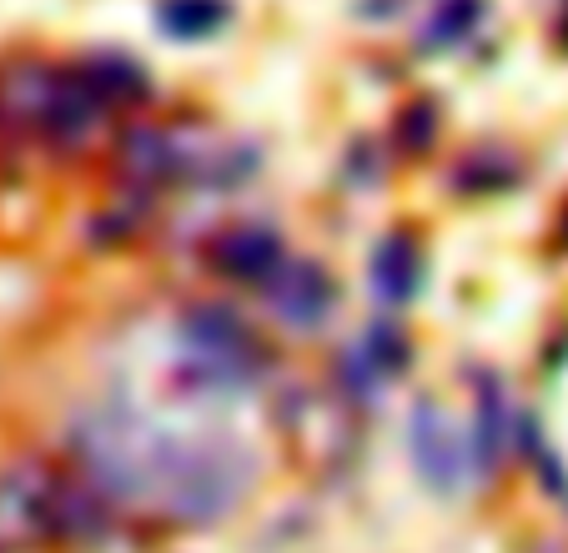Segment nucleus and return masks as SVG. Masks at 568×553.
Returning a JSON list of instances; mask_svg holds the SVG:
<instances>
[{"label":"nucleus","instance_id":"10","mask_svg":"<svg viewBox=\"0 0 568 553\" xmlns=\"http://www.w3.org/2000/svg\"><path fill=\"white\" fill-rule=\"evenodd\" d=\"M418 288H423V247H418V237L393 232L373 252V292L387 302V308H403V302L418 298Z\"/></svg>","mask_w":568,"mask_h":553},{"label":"nucleus","instance_id":"3","mask_svg":"<svg viewBox=\"0 0 568 553\" xmlns=\"http://www.w3.org/2000/svg\"><path fill=\"white\" fill-rule=\"evenodd\" d=\"M116 167L141 192L236 187L257 167V147L206 121H161V127H131L116 141Z\"/></svg>","mask_w":568,"mask_h":553},{"label":"nucleus","instance_id":"8","mask_svg":"<svg viewBox=\"0 0 568 553\" xmlns=\"http://www.w3.org/2000/svg\"><path fill=\"white\" fill-rule=\"evenodd\" d=\"M282 257H287L282 237L272 232V227H257V222L232 227L226 237L212 242V267L226 276V282H247V288H262V282L282 267Z\"/></svg>","mask_w":568,"mask_h":553},{"label":"nucleus","instance_id":"6","mask_svg":"<svg viewBox=\"0 0 568 553\" xmlns=\"http://www.w3.org/2000/svg\"><path fill=\"white\" fill-rule=\"evenodd\" d=\"M408 448H413V469H418V479L428 483L433 493H448V499L468 493L473 479H478V469H483L478 453H473V443H468V433H463L438 403L413 408Z\"/></svg>","mask_w":568,"mask_h":553},{"label":"nucleus","instance_id":"1","mask_svg":"<svg viewBox=\"0 0 568 553\" xmlns=\"http://www.w3.org/2000/svg\"><path fill=\"white\" fill-rule=\"evenodd\" d=\"M75 469L126 519L146 523H216L257 483L247 443L216 428H176L126 403H101L71 423Z\"/></svg>","mask_w":568,"mask_h":553},{"label":"nucleus","instance_id":"11","mask_svg":"<svg viewBox=\"0 0 568 553\" xmlns=\"http://www.w3.org/2000/svg\"><path fill=\"white\" fill-rule=\"evenodd\" d=\"M81 76H87V81L97 86V97L106 101L111 111L146 101V71H141V66L131 61V56H121V51L87 56V61H81Z\"/></svg>","mask_w":568,"mask_h":553},{"label":"nucleus","instance_id":"7","mask_svg":"<svg viewBox=\"0 0 568 553\" xmlns=\"http://www.w3.org/2000/svg\"><path fill=\"white\" fill-rule=\"evenodd\" d=\"M262 302H267V312L277 322H287V328H317V322L333 318L337 308V288L333 276L322 272L317 262H307V257H282V267L262 282Z\"/></svg>","mask_w":568,"mask_h":553},{"label":"nucleus","instance_id":"9","mask_svg":"<svg viewBox=\"0 0 568 553\" xmlns=\"http://www.w3.org/2000/svg\"><path fill=\"white\" fill-rule=\"evenodd\" d=\"M403 368H408V342L397 338L393 328H373V332H363V342H353L343 352V388L353 398H373Z\"/></svg>","mask_w":568,"mask_h":553},{"label":"nucleus","instance_id":"4","mask_svg":"<svg viewBox=\"0 0 568 553\" xmlns=\"http://www.w3.org/2000/svg\"><path fill=\"white\" fill-rule=\"evenodd\" d=\"M106 117L111 107L81 76V66L16 61L0 71V121L16 137H31L51 151H81Z\"/></svg>","mask_w":568,"mask_h":553},{"label":"nucleus","instance_id":"12","mask_svg":"<svg viewBox=\"0 0 568 553\" xmlns=\"http://www.w3.org/2000/svg\"><path fill=\"white\" fill-rule=\"evenodd\" d=\"M156 21L176 41H202V36L226 26V0H161Z\"/></svg>","mask_w":568,"mask_h":553},{"label":"nucleus","instance_id":"2","mask_svg":"<svg viewBox=\"0 0 568 553\" xmlns=\"http://www.w3.org/2000/svg\"><path fill=\"white\" fill-rule=\"evenodd\" d=\"M111 509L81 469L51 458H21L0 473V549H45V543H101Z\"/></svg>","mask_w":568,"mask_h":553},{"label":"nucleus","instance_id":"5","mask_svg":"<svg viewBox=\"0 0 568 553\" xmlns=\"http://www.w3.org/2000/svg\"><path fill=\"white\" fill-rule=\"evenodd\" d=\"M176 338H182V373H176V383L186 388V398H236L267 378L262 338L222 302L186 308Z\"/></svg>","mask_w":568,"mask_h":553}]
</instances>
